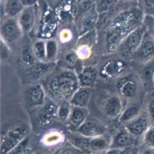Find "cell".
<instances>
[{
  "label": "cell",
  "mask_w": 154,
  "mask_h": 154,
  "mask_svg": "<svg viewBox=\"0 0 154 154\" xmlns=\"http://www.w3.org/2000/svg\"><path fill=\"white\" fill-rule=\"evenodd\" d=\"M105 154H139L138 147H129L123 149H109Z\"/></svg>",
  "instance_id": "obj_36"
},
{
  "label": "cell",
  "mask_w": 154,
  "mask_h": 154,
  "mask_svg": "<svg viewBox=\"0 0 154 154\" xmlns=\"http://www.w3.org/2000/svg\"><path fill=\"white\" fill-rule=\"evenodd\" d=\"M96 0H95V2H96Z\"/></svg>",
  "instance_id": "obj_49"
},
{
  "label": "cell",
  "mask_w": 154,
  "mask_h": 154,
  "mask_svg": "<svg viewBox=\"0 0 154 154\" xmlns=\"http://www.w3.org/2000/svg\"><path fill=\"white\" fill-rule=\"evenodd\" d=\"M119 93L125 99H133L138 92V84L136 79L132 76L120 78L117 83Z\"/></svg>",
  "instance_id": "obj_11"
},
{
  "label": "cell",
  "mask_w": 154,
  "mask_h": 154,
  "mask_svg": "<svg viewBox=\"0 0 154 154\" xmlns=\"http://www.w3.org/2000/svg\"><path fill=\"white\" fill-rule=\"evenodd\" d=\"M141 114V108L139 105L136 104H131L128 105L122 112L121 115L119 117V121L123 123H127Z\"/></svg>",
  "instance_id": "obj_24"
},
{
  "label": "cell",
  "mask_w": 154,
  "mask_h": 154,
  "mask_svg": "<svg viewBox=\"0 0 154 154\" xmlns=\"http://www.w3.org/2000/svg\"><path fill=\"white\" fill-rule=\"evenodd\" d=\"M135 60L142 63H150L154 59V38L152 35L146 34L144 40L132 56Z\"/></svg>",
  "instance_id": "obj_7"
},
{
  "label": "cell",
  "mask_w": 154,
  "mask_h": 154,
  "mask_svg": "<svg viewBox=\"0 0 154 154\" xmlns=\"http://www.w3.org/2000/svg\"><path fill=\"white\" fill-rule=\"evenodd\" d=\"M152 36H153V38H154V32L153 33V34H152Z\"/></svg>",
  "instance_id": "obj_46"
},
{
  "label": "cell",
  "mask_w": 154,
  "mask_h": 154,
  "mask_svg": "<svg viewBox=\"0 0 154 154\" xmlns=\"http://www.w3.org/2000/svg\"><path fill=\"white\" fill-rule=\"evenodd\" d=\"M78 11L80 14L84 15L95 6V0H76Z\"/></svg>",
  "instance_id": "obj_33"
},
{
  "label": "cell",
  "mask_w": 154,
  "mask_h": 154,
  "mask_svg": "<svg viewBox=\"0 0 154 154\" xmlns=\"http://www.w3.org/2000/svg\"><path fill=\"white\" fill-rule=\"evenodd\" d=\"M126 62L121 60H112L108 61L101 69L100 74L106 78H114L119 76L126 69Z\"/></svg>",
  "instance_id": "obj_15"
},
{
  "label": "cell",
  "mask_w": 154,
  "mask_h": 154,
  "mask_svg": "<svg viewBox=\"0 0 154 154\" xmlns=\"http://www.w3.org/2000/svg\"><path fill=\"white\" fill-rule=\"evenodd\" d=\"M23 8L20 0H5L4 11L6 17H17Z\"/></svg>",
  "instance_id": "obj_22"
},
{
  "label": "cell",
  "mask_w": 154,
  "mask_h": 154,
  "mask_svg": "<svg viewBox=\"0 0 154 154\" xmlns=\"http://www.w3.org/2000/svg\"><path fill=\"white\" fill-rule=\"evenodd\" d=\"M33 154H43V153H34Z\"/></svg>",
  "instance_id": "obj_45"
},
{
  "label": "cell",
  "mask_w": 154,
  "mask_h": 154,
  "mask_svg": "<svg viewBox=\"0 0 154 154\" xmlns=\"http://www.w3.org/2000/svg\"><path fill=\"white\" fill-rule=\"evenodd\" d=\"M90 139L91 138L83 136L78 132H71L68 136V141L84 153H91Z\"/></svg>",
  "instance_id": "obj_21"
},
{
  "label": "cell",
  "mask_w": 154,
  "mask_h": 154,
  "mask_svg": "<svg viewBox=\"0 0 154 154\" xmlns=\"http://www.w3.org/2000/svg\"><path fill=\"white\" fill-rule=\"evenodd\" d=\"M26 100L31 107H42L46 103V93L41 84H36L29 88L26 93Z\"/></svg>",
  "instance_id": "obj_16"
},
{
  "label": "cell",
  "mask_w": 154,
  "mask_h": 154,
  "mask_svg": "<svg viewBox=\"0 0 154 154\" xmlns=\"http://www.w3.org/2000/svg\"><path fill=\"white\" fill-rule=\"evenodd\" d=\"M72 37V33L69 31V30H63L62 32L60 33V40L63 41V42H66L69 41Z\"/></svg>",
  "instance_id": "obj_40"
},
{
  "label": "cell",
  "mask_w": 154,
  "mask_h": 154,
  "mask_svg": "<svg viewBox=\"0 0 154 154\" xmlns=\"http://www.w3.org/2000/svg\"><path fill=\"white\" fill-rule=\"evenodd\" d=\"M21 2H22L24 8L26 7H34L37 2H38V0H20Z\"/></svg>",
  "instance_id": "obj_42"
},
{
  "label": "cell",
  "mask_w": 154,
  "mask_h": 154,
  "mask_svg": "<svg viewBox=\"0 0 154 154\" xmlns=\"http://www.w3.org/2000/svg\"><path fill=\"white\" fill-rule=\"evenodd\" d=\"M137 138L126 128L117 131L111 140L110 149H123L129 147H137Z\"/></svg>",
  "instance_id": "obj_8"
},
{
  "label": "cell",
  "mask_w": 154,
  "mask_h": 154,
  "mask_svg": "<svg viewBox=\"0 0 154 154\" xmlns=\"http://www.w3.org/2000/svg\"><path fill=\"white\" fill-rule=\"evenodd\" d=\"M141 10L149 15H154V0H140Z\"/></svg>",
  "instance_id": "obj_37"
},
{
  "label": "cell",
  "mask_w": 154,
  "mask_h": 154,
  "mask_svg": "<svg viewBox=\"0 0 154 154\" xmlns=\"http://www.w3.org/2000/svg\"><path fill=\"white\" fill-rule=\"evenodd\" d=\"M92 96V88L80 87V88L72 96L69 102L72 106L79 108H87Z\"/></svg>",
  "instance_id": "obj_19"
},
{
  "label": "cell",
  "mask_w": 154,
  "mask_h": 154,
  "mask_svg": "<svg viewBox=\"0 0 154 154\" xmlns=\"http://www.w3.org/2000/svg\"><path fill=\"white\" fill-rule=\"evenodd\" d=\"M123 110V101L117 96H112L108 98L104 108L105 115L110 118L120 117Z\"/></svg>",
  "instance_id": "obj_18"
},
{
  "label": "cell",
  "mask_w": 154,
  "mask_h": 154,
  "mask_svg": "<svg viewBox=\"0 0 154 154\" xmlns=\"http://www.w3.org/2000/svg\"><path fill=\"white\" fill-rule=\"evenodd\" d=\"M141 154H154V149L146 147V149L141 152Z\"/></svg>",
  "instance_id": "obj_43"
},
{
  "label": "cell",
  "mask_w": 154,
  "mask_h": 154,
  "mask_svg": "<svg viewBox=\"0 0 154 154\" xmlns=\"http://www.w3.org/2000/svg\"><path fill=\"white\" fill-rule=\"evenodd\" d=\"M106 127L99 120L87 119L77 132L87 138H93L105 135L106 134Z\"/></svg>",
  "instance_id": "obj_10"
},
{
  "label": "cell",
  "mask_w": 154,
  "mask_h": 154,
  "mask_svg": "<svg viewBox=\"0 0 154 154\" xmlns=\"http://www.w3.org/2000/svg\"><path fill=\"white\" fill-rule=\"evenodd\" d=\"M116 0H96L95 2L96 11L99 14L107 13L112 8Z\"/></svg>",
  "instance_id": "obj_32"
},
{
  "label": "cell",
  "mask_w": 154,
  "mask_h": 154,
  "mask_svg": "<svg viewBox=\"0 0 154 154\" xmlns=\"http://www.w3.org/2000/svg\"><path fill=\"white\" fill-rule=\"evenodd\" d=\"M29 141V138L27 136L20 143H19L17 145L11 149L7 154H21L28 147L27 146H28Z\"/></svg>",
  "instance_id": "obj_38"
},
{
  "label": "cell",
  "mask_w": 154,
  "mask_h": 154,
  "mask_svg": "<svg viewBox=\"0 0 154 154\" xmlns=\"http://www.w3.org/2000/svg\"><path fill=\"white\" fill-rule=\"evenodd\" d=\"M72 107L71 103L68 101L62 102V103L59 105L58 109H57V117L60 120L65 121L66 123L71 114Z\"/></svg>",
  "instance_id": "obj_29"
},
{
  "label": "cell",
  "mask_w": 154,
  "mask_h": 154,
  "mask_svg": "<svg viewBox=\"0 0 154 154\" xmlns=\"http://www.w3.org/2000/svg\"><path fill=\"white\" fill-rule=\"evenodd\" d=\"M57 109L58 106L54 102H46L38 114V123L42 127L51 125L55 117H57Z\"/></svg>",
  "instance_id": "obj_12"
},
{
  "label": "cell",
  "mask_w": 154,
  "mask_h": 154,
  "mask_svg": "<svg viewBox=\"0 0 154 154\" xmlns=\"http://www.w3.org/2000/svg\"><path fill=\"white\" fill-rule=\"evenodd\" d=\"M111 146V141L106 136L96 137L90 139V150L91 153H102L109 150Z\"/></svg>",
  "instance_id": "obj_23"
},
{
  "label": "cell",
  "mask_w": 154,
  "mask_h": 154,
  "mask_svg": "<svg viewBox=\"0 0 154 154\" xmlns=\"http://www.w3.org/2000/svg\"><path fill=\"white\" fill-rule=\"evenodd\" d=\"M79 84L81 87L92 88L97 80L98 72L96 69L91 66L84 67L78 74Z\"/></svg>",
  "instance_id": "obj_20"
},
{
  "label": "cell",
  "mask_w": 154,
  "mask_h": 154,
  "mask_svg": "<svg viewBox=\"0 0 154 154\" xmlns=\"http://www.w3.org/2000/svg\"><path fill=\"white\" fill-rule=\"evenodd\" d=\"M34 153V152L32 151V150L31 148H29V147H27L26 149L25 150H24L23 152L21 154H33Z\"/></svg>",
  "instance_id": "obj_44"
},
{
  "label": "cell",
  "mask_w": 154,
  "mask_h": 154,
  "mask_svg": "<svg viewBox=\"0 0 154 154\" xmlns=\"http://www.w3.org/2000/svg\"><path fill=\"white\" fill-rule=\"evenodd\" d=\"M131 1H134V0H131Z\"/></svg>",
  "instance_id": "obj_48"
},
{
  "label": "cell",
  "mask_w": 154,
  "mask_h": 154,
  "mask_svg": "<svg viewBox=\"0 0 154 154\" xmlns=\"http://www.w3.org/2000/svg\"><path fill=\"white\" fill-rule=\"evenodd\" d=\"M56 63L37 61L33 66L28 68L27 77L30 81H37L48 75L55 68Z\"/></svg>",
  "instance_id": "obj_13"
},
{
  "label": "cell",
  "mask_w": 154,
  "mask_h": 154,
  "mask_svg": "<svg viewBox=\"0 0 154 154\" xmlns=\"http://www.w3.org/2000/svg\"><path fill=\"white\" fill-rule=\"evenodd\" d=\"M32 51L36 60L39 62L46 61V42L39 40L35 42L32 45Z\"/></svg>",
  "instance_id": "obj_27"
},
{
  "label": "cell",
  "mask_w": 154,
  "mask_h": 154,
  "mask_svg": "<svg viewBox=\"0 0 154 154\" xmlns=\"http://www.w3.org/2000/svg\"><path fill=\"white\" fill-rule=\"evenodd\" d=\"M21 60H22L23 63L28 68L33 66L38 61L34 55L32 48H29L28 46L23 47V48L22 49Z\"/></svg>",
  "instance_id": "obj_28"
},
{
  "label": "cell",
  "mask_w": 154,
  "mask_h": 154,
  "mask_svg": "<svg viewBox=\"0 0 154 154\" xmlns=\"http://www.w3.org/2000/svg\"><path fill=\"white\" fill-rule=\"evenodd\" d=\"M146 34L147 29L145 26L142 24L129 33L119 47L122 54L125 57H132L140 47Z\"/></svg>",
  "instance_id": "obj_3"
},
{
  "label": "cell",
  "mask_w": 154,
  "mask_h": 154,
  "mask_svg": "<svg viewBox=\"0 0 154 154\" xmlns=\"http://www.w3.org/2000/svg\"><path fill=\"white\" fill-rule=\"evenodd\" d=\"M89 111L87 108L72 106L71 114L66 121L67 128L70 132H77L80 127L87 121Z\"/></svg>",
  "instance_id": "obj_9"
},
{
  "label": "cell",
  "mask_w": 154,
  "mask_h": 154,
  "mask_svg": "<svg viewBox=\"0 0 154 154\" xmlns=\"http://www.w3.org/2000/svg\"><path fill=\"white\" fill-rule=\"evenodd\" d=\"M1 56L2 58H8V48L7 47V44L5 43L3 41L1 42Z\"/></svg>",
  "instance_id": "obj_41"
},
{
  "label": "cell",
  "mask_w": 154,
  "mask_h": 154,
  "mask_svg": "<svg viewBox=\"0 0 154 154\" xmlns=\"http://www.w3.org/2000/svg\"><path fill=\"white\" fill-rule=\"evenodd\" d=\"M143 11L139 8H130L119 13L107 31V47L109 51L119 48L125 38L134 29L141 26Z\"/></svg>",
  "instance_id": "obj_1"
},
{
  "label": "cell",
  "mask_w": 154,
  "mask_h": 154,
  "mask_svg": "<svg viewBox=\"0 0 154 154\" xmlns=\"http://www.w3.org/2000/svg\"><path fill=\"white\" fill-rule=\"evenodd\" d=\"M147 114L150 117L152 126H154V97L149 102L147 105Z\"/></svg>",
  "instance_id": "obj_39"
},
{
  "label": "cell",
  "mask_w": 154,
  "mask_h": 154,
  "mask_svg": "<svg viewBox=\"0 0 154 154\" xmlns=\"http://www.w3.org/2000/svg\"><path fill=\"white\" fill-rule=\"evenodd\" d=\"M153 84H154V76H153Z\"/></svg>",
  "instance_id": "obj_47"
},
{
  "label": "cell",
  "mask_w": 154,
  "mask_h": 154,
  "mask_svg": "<svg viewBox=\"0 0 154 154\" xmlns=\"http://www.w3.org/2000/svg\"><path fill=\"white\" fill-rule=\"evenodd\" d=\"M80 87L78 74L69 69L53 75L48 84V91L51 96L63 102H69Z\"/></svg>",
  "instance_id": "obj_2"
},
{
  "label": "cell",
  "mask_w": 154,
  "mask_h": 154,
  "mask_svg": "<svg viewBox=\"0 0 154 154\" xmlns=\"http://www.w3.org/2000/svg\"><path fill=\"white\" fill-rule=\"evenodd\" d=\"M27 137L26 126H17L10 129L2 138L1 154H7Z\"/></svg>",
  "instance_id": "obj_5"
},
{
  "label": "cell",
  "mask_w": 154,
  "mask_h": 154,
  "mask_svg": "<svg viewBox=\"0 0 154 154\" xmlns=\"http://www.w3.org/2000/svg\"><path fill=\"white\" fill-rule=\"evenodd\" d=\"M80 60H81L75 51H71V52L68 53L65 57V63L67 66L68 69L74 71V72H75V69L78 68Z\"/></svg>",
  "instance_id": "obj_30"
},
{
  "label": "cell",
  "mask_w": 154,
  "mask_h": 154,
  "mask_svg": "<svg viewBox=\"0 0 154 154\" xmlns=\"http://www.w3.org/2000/svg\"><path fill=\"white\" fill-rule=\"evenodd\" d=\"M147 64V66H145L141 71V81L145 88H150L152 86H154V63L150 61Z\"/></svg>",
  "instance_id": "obj_25"
},
{
  "label": "cell",
  "mask_w": 154,
  "mask_h": 154,
  "mask_svg": "<svg viewBox=\"0 0 154 154\" xmlns=\"http://www.w3.org/2000/svg\"><path fill=\"white\" fill-rule=\"evenodd\" d=\"M53 154H85L78 148L71 144L69 141L60 146Z\"/></svg>",
  "instance_id": "obj_31"
},
{
  "label": "cell",
  "mask_w": 154,
  "mask_h": 154,
  "mask_svg": "<svg viewBox=\"0 0 154 154\" xmlns=\"http://www.w3.org/2000/svg\"><path fill=\"white\" fill-rule=\"evenodd\" d=\"M23 32H29L34 27L36 21V12L34 7L24 8L17 17Z\"/></svg>",
  "instance_id": "obj_14"
},
{
  "label": "cell",
  "mask_w": 154,
  "mask_h": 154,
  "mask_svg": "<svg viewBox=\"0 0 154 154\" xmlns=\"http://www.w3.org/2000/svg\"><path fill=\"white\" fill-rule=\"evenodd\" d=\"M2 41L8 44L17 42L23 34L17 17H5L1 25Z\"/></svg>",
  "instance_id": "obj_4"
},
{
  "label": "cell",
  "mask_w": 154,
  "mask_h": 154,
  "mask_svg": "<svg viewBox=\"0 0 154 154\" xmlns=\"http://www.w3.org/2000/svg\"><path fill=\"white\" fill-rule=\"evenodd\" d=\"M143 143L146 147L154 149V126H151L143 135Z\"/></svg>",
  "instance_id": "obj_35"
},
{
  "label": "cell",
  "mask_w": 154,
  "mask_h": 154,
  "mask_svg": "<svg viewBox=\"0 0 154 154\" xmlns=\"http://www.w3.org/2000/svg\"><path fill=\"white\" fill-rule=\"evenodd\" d=\"M58 43L54 39L46 41V61L48 63H56L58 56Z\"/></svg>",
  "instance_id": "obj_26"
},
{
  "label": "cell",
  "mask_w": 154,
  "mask_h": 154,
  "mask_svg": "<svg viewBox=\"0 0 154 154\" xmlns=\"http://www.w3.org/2000/svg\"><path fill=\"white\" fill-rule=\"evenodd\" d=\"M152 126L147 112H141V114L131 121L125 124V128L136 138L143 137L149 128Z\"/></svg>",
  "instance_id": "obj_6"
},
{
  "label": "cell",
  "mask_w": 154,
  "mask_h": 154,
  "mask_svg": "<svg viewBox=\"0 0 154 154\" xmlns=\"http://www.w3.org/2000/svg\"><path fill=\"white\" fill-rule=\"evenodd\" d=\"M63 139V136L61 133L58 132H53L45 135L44 138V143L46 145H55V144L61 143Z\"/></svg>",
  "instance_id": "obj_34"
},
{
  "label": "cell",
  "mask_w": 154,
  "mask_h": 154,
  "mask_svg": "<svg viewBox=\"0 0 154 154\" xmlns=\"http://www.w3.org/2000/svg\"><path fill=\"white\" fill-rule=\"evenodd\" d=\"M99 15L95 6L90 11L83 15V18L81 21V27H80V36L95 30V28L97 26Z\"/></svg>",
  "instance_id": "obj_17"
}]
</instances>
